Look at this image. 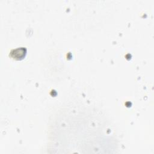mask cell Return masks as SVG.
Here are the masks:
<instances>
[{
	"label": "cell",
	"mask_w": 154,
	"mask_h": 154,
	"mask_svg": "<svg viewBox=\"0 0 154 154\" xmlns=\"http://www.w3.org/2000/svg\"><path fill=\"white\" fill-rule=\"evenodd\" d=\"M26 49L25 48H18L12 50L10 53V56L15 60H19L23 59L26 55Z\"/></svg>",
	"instance_id": "1"
}]
</instances>
